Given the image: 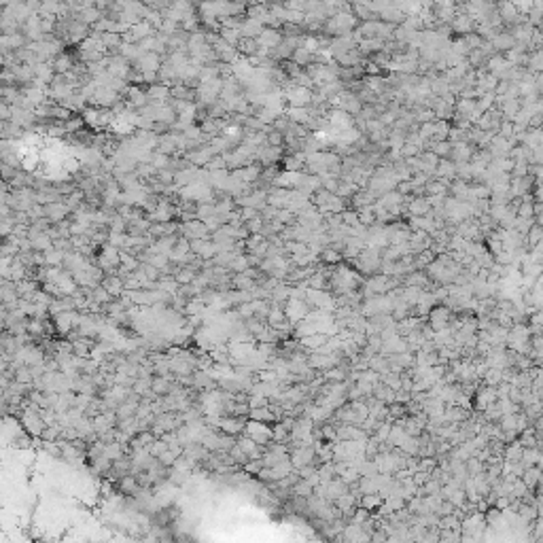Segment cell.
Instances as JSON below:
<instances>
[{
    "instance_id": "7a4b0ae2",
    "label": "cell",
    "mask_w": 543,
    "mask_h": 543,
    "mask_svg": "<svg viewBox=\"0 0 543 543\" xmlns=\"http://www.w3.org/2000/svg\"><path fill=\"white\" fill-rule=\"evenodd\" d=\"M327 119H329V125L331 130L335 132H346V130H352L355 127V117L352 115H348L346 111H338V108H331L327 113Z\"/></svg>"
},
{
    "instance_id": "44dd1931",
    "label": "cell",
    "mask_w": 543,
    "mask_h": 543,
    "mask_svg": "<svg viewBox=\"0 0 543 543\" xmlns=\"http://www.w3.org/2000/svg\"><path fill=\"white\" fill-rule=\"evenodd\" d=\"M543 240V227L541 225H533V229L528 231L526 234V247H528V251H533L535 247H539V242Z\"/></svg>"
},
{
    "instance_id": "603a6c76",
    "label": "cell",
    "mask_w": 543,
    "mask_h": 543,
    "mask_svg": "<svg viewBox=\"0 0 543 543\" xmlns=\"http://www.w3.org/2000/svg\"><path fill=\"white\" fill-rule=\"evenodd\" d=\"M64 259H66V253H62L60 249H49L47 253H45V263H49V265H53V267H58L60 263H64Z\"/></svg>"
},
{
    "instance_id": "cb8c5ba5",
    "label": "cell",
    "mask_w": 543,
    "mask_h": 543,
    "mask_svg": "<svg viewBox=\"0 0 543 543\" xmlns=\"http://www.w3.org/2000/svg\"><path fill=\"white\" fill-rule=\"evenodd\" d=\"M251 418H255V422H272L274 420V414H272V408H257L251 410Z\"/></svg>"
},
{
    "instance_id": "277c9868",
    "label": "cell",
    "mask_w": 543,
    "mask_h": 543,
    "mask_svg": "<svg viewBox=\"0 0 543 543\" xmlns=\"http://www.w3.org/2000/svg\"><path fill=\"white\" fill-rule=\"evenodd\" d=\"M429 322H431V329L433 331H446L450 327V322H452V312H450V308L446 306H437L433 308L431 312H429Z\"/></svg>"
},
{
    "instance_id": "5b68a950",
    "label": "cell",
    "mask_w": 543,
    "mask_h": 543,
    "mask_svg": "<svg viewBox=\"0 0 543 543\" xmlns=\"http://www.w3.org/2000/svg\"><path fill=\"white\" fill-rule=\"evenodd\" d=\"M244 433H247V437L255 439L259 446H265L269 439H274V431L267 429L263 422H247V429H244Z\"/></svg>"
},
{
    "instance_id": "83f0119b",
    "label": "cell",
    "mask_w": 543,
    "mask_h": 543,
    "mask_svg": "<svg viewBox=\"0 0 543 543\" xmlns=\"http://www.w3.org/2000/svg\"><path fill=\"white\" fill-rule=\"evenodd\" d=\"M528 174H531V164H528V161H515L511 178H520V176H528Z\"/></svg>"
},
{
    "instance_id": "9a60e30c",
    "label": "cell",
    "mask_w": 543,
    "mask_h": 543,
    "mask_svg": "<svg viewBox=\"0 0 543 543\" xmlns=\"http://www.w3.org/2000/svg\"><path fill=\"white\" fill-rule=\"evenodd\" d=\"M219 426H221V431H223L225 435H231V437H234L236 433H240V431H244V429H247V424H244V420H242V418H238V416H231V418H221V420H219Z\"/></svg>"
},
{
    "instance_id": "3957f363",
    "label": "cell",
    "mask_w": 543,
    "mask_h": 543,
    "mask_svg": "<svg viewBox=\"0 0 543 543\" xmlns=\"http://www.w3.org/2000/svg\"><path fill=\"white\" fill-rule=\"evenodd\" d=\"M312 98H314L312 89L302 87V85H297L287 92V100L291 102V108H306L308 104H312Z\"/></svg>"
},
{
    "instance_id": "7402d4cb",
    "label": "cell",
    "mask_w": 543,
    "mask_h": 543,
    "mask_svg": "<svg viewBox=\"0 0 543 543\" xmlns=\"http://www.w3.org/2000/svg\"><path fill=\"white\" fill-rule=\"evenodd\" d=\"M238 49L242 51V53H247V56H251L253 58V53L257 56L259 53V41H257V38H242V41L238 43Z\"/></svg>"
},
{
    "instance_id": "52a82bcc",
    "label": "cell",
    "mask_w": 543,
    "mask_h": 543,
    "mask_svg": "<svg viewBox=\"0 0 543 543\" xmlns=\"http://www.w3.org/2000/svg\"><path fill=\"white\" fill-rule=\"evenodd\" d=\"M312 458H316V450L312 446H300V448H295L291 452V463H293V467L297 469H304V467H310L312 465Z\"/></svg>"
},
{
    "instance_id": "f546056e",
    "label": "cell",
    "mask_w": 543,
    "mask_h": 543,
    "mask_svg": "<svg viewBox=\"0 0 543 543\" xmlns=\"http://www.w3.org/2000/svg\"><path fill=\"white\" fill-rule=\"evenodd\" d=\"M342 219H344V225H348V227H359L361 225L357 210H344L342 212Z\"/></svg>"
},
{
    "instance_id": "e575fe53",
    "label": "cell",
    "mask_w": 543,
    "mask_h": 543,
    "mask_svg": "<svg viewBox=\"0 0 543 543\" xmlns=\"http://www.w3.org/2000/svg\"><path fill=\"white\" fill-rule=\"evenodd\" d=\"M533 200H535V204H543V183H535V187H533Z\"/></svg>"
},
{
    "instance_id": "7c38bea8",
    "label": "cell",
    "mask_w": 543,
    "mask_h": 543,
    "mask_svg": "<svg viewBox=\"0 0 543 543\" xmlns=\"http://www.w3.org/2000/svg\"><path fill=\"white\" fill-rule=\"evenodd\" d=\"M263 30H265V25L259 19H253V17L244 19L242 21V28H240L242 38H259L263 34Z\"/></svg>"
},
{
    "instance_id": "6da1fadb",
    "label": "cell",
    "mask_w": 543,
    "mask_h": 543,
    "mask_svg": "<svg viewBox=\"0 0 543 543\" xmlns=\"http://www.w3.org/2000/svg\"><path fill=\"white\" fill-rule=\"evenodd\" d=\"M355 25H357V17L352 15V13H333V17H329L325 21V30L338 38V36L352 34Z\"/></svg>"
},
{
    "instance_id": "836d02e7",
    "label": "cell",
    "mask_w": 543,
    "mask_h": 543,
    "mask_svg": "<svg viewBox=\"0 0 543 543\" xmlns=\"http://www.w3.org/2000/svg\"><path fill=\"white\" fill-rule=\"evenodd\" d=\"M376 505H380V497H376V495H365L363 497V509H371Z\"/></svg>"
},
{
    "instance_id": "ac0fdd59",
    "label": "cell",
    "mask_w": 543,
    "mask_h": 543,
    "mask_svg": "<svg viewBox=\"0 0 543 543\" xmlns=\"http://www.w3.org/2000/svg\"><path fill=\"white\" fill-rule=\"evenodd\" d=\"M526 70L531 72V74H541L543 72V49L528 53V66H526Z\"/></svg>"
},
{
    "instance_id": "4fadbf2b",
    "label": "cell",
    "mask_w": 543,
    "mask_h": 543,
    "mask_svg": "<svg viewBox=\"0 0 543 543\" xmlns=\"http://www.w3.org/2000/svg\"><path fill=\"white\" fill-rule=\"evenodd\" d=\"M493 47L497 53H507V51H511L515 47V41H513V36L509 30H503L499 32L495 38H493Z\"/></svg>"
},
{
    "instance_id": "9c48e42d",
    "label": "cell",
    "mask_w": 543,
    "mask_h": 543,
    "mask_svg": "<svg viewBox=\"0 0 543 543\" xmlns=\"http://www.w3.org/2000/svg\"><path fill=\"white\" fill-rule=\"evenodd\" d=\"M159 64H161V60H159V56L157 53H142L140 56V60L136 62V70H140V72H145V74H151V72H155L157 74L159 72Z\"/></svg>"
},
{
    "instance_id": "d590c367",
    "label": "cell",
    "mask_w": 543,
    "mask_h": 543,
    "mask_svg": "<svg viewBox=\"0 0 543 543\" xmlns=\"http://www.w3.org/2000/svg\"><path fill=\"white\" fill-rule=\"evenodd\" d=\"M157 178L161 180V183H172V180H174V172H170V170H159L157 172Z\"/></svg>"
},
{
    "instance_id": "8992f818",
    "label": "cell",
    "mask_w": 543,
    "mask_h": 543,
    "mask_svg": "<svg viewBox=\"0 0 543 543\" xmlns=\"http://www.w3.org/2000/svg\"><path fill=\"white\" fill-rule=\"evenodd\" d=\"M535 183H537V178H535L533 174L520 176V178H511L509 191H511V196H513V198H524V196H528V193H533Z\"/></svg>"
},
{
    "instance_id": "30bf717a",
    "label": "cell",
    "mask_w": 543,
    "mask_h": 543,
    "mask_svg": "<svg viewBox=\"0 0 543 543\" xmlns=\"http://www.w3.org/2000/svg\"><path fill=\"white\" fill-rule=\"evenodd\" d=\"M431 204H429V200H426L424 196L422 198H416L414 196L412 200H410V204H408V214L410 216H429L431 214Z\"/></svg>"
},
{
    "instance_id": "5bb4252c",
    "label": "cell",
    "mask_w": 543,
    "mask_h": 543,
    "mask_svg": "<svg viewBox=\"0 0 543 543\" xmlns=\"http://www.w3.org/2000/svg\"><path fill=\"white\" fill-rule=\"evenodd\" d=\"M435 178L439 180H456V164L450 159H439L437 170H435Z\"/></svg>"
},
{
    "instance_id": "2e32d148",
    "label": "cell",
    "mask_w": 543,
    "mask_h": 543,
    "mask_svg": "<svg viewBox=\"0 0 543 543\" xmlns=\"http://www.w3.org/2000/svg\"><path fill=\"white\" fill-rule=\"evenodd\" d=\"M497 397H499V393H497V389H493V386H488V389H482L480 393L475 395V405H477V410H486V408H490V405H493V403L497 401Z\"/></svg>"
},
{
    "instance_id": "4316f807",
    "label": "cell",
    "mask_w": 543,
    "mask_h": 543,
    "mask_svg": "<svg viewBox=\"0 0 543 543\" xmlns=\"http://www.w3.org/2000/svg\"><path fill=\"white\" fill-rule=\"evenodd\" d=\"M151 391H153V393H157V395L170 393V378H157V380H153Z\"/></svg>"
},
{
    "instance_id": "d6986e66",
    "label": "cell",
    "mask_w": 543,
    "mask_h": 543,
    "mask_svg": "<svg viewBox=\"0 0 543 543\" xmlns=\"http://www.w3.org/2000/svg\"><path fill=\"white\" fill-rule=\"evenodd\" d=\"M102 287H104V289L115 297V295H121V293H123V289H125V280H121V278H117V276H111V278H106L104 282H102Z\"/></svg>"
},
{
    "instance_id": "4dcf8cb0",
    "label": "cell",
    "mask_w": 543,
    "mask_h": 543,
    "mask_svg": "<svg viewBox=\"0 0 543 543\" xmlns=\"http://www.w3.org/2000/svg\"><path fill=\"white\" fill-rule=\"evenodd\" d=\"M261 229H263V219L257 214L255 219L249 221V231H253V234H261Z\"/></svg>"
},
{
    "instance_id": "d6a6232c",
    "label": "cell",
    "mask_w": 543,
    "mask_h": 543,
    "mask_svg": "<svg viewBox=\"0 0 543 543\" xmlns=\"http://www.w3.org/2000/svg\"><path fill=\"white\" fill-rule=\"evenodd\" d=\"M295 216H297V214H293L291 210H278L276 221L282 223V225H287V223H293V219H295Z\"/></svg>"
},
{
    "instance_id": "484cf974",
    "label": "cell",
    "mask_w": 543,
    "mask_h": 543,
    "mask_svg": "<svg viewBox=\"0 0 543 543\" xmlns=\"http://www.w3.org/2000/svg\"><path fill=\"white\" fill-rule=\"evenodd\" d=\"M72 68V60L68 56H58L53 60V70H58L60 74H68Z\"/></svg>"
},
{
    "instance_id": "d4e9b609",
    "label": "cell",
    "mask_w": 543,
    "mask_h": 543,
    "mask_svg": "<svg viewBox=\"0 0 543 543\" xmlns=\"http://www.w3.org/2000/svg\"><path fill=\"white\" fill-rule=\"evenodd\" d=\"M320 261L325 263V265H338V263L342 261V255H340L338 251H335V249L329 247V249H325V251L320 253Z\"/></svg>"
},
{
    "instance_id": "ffe728a7",
    "label": "cell",
    "mask_w": 543,
    "mask_h": 543,
    "mask_svg": "<svg viewBox=\"0 0 543 543\" xmlns=\"http://www.w3.org/2000/svg\"><path fill=\"white\" fill-rule=\"evenodd\" d=\"M433 261H435V253L431 249L429 251H422L418 255H414V267H416V272L422 269V267H429Z\"/></svg>"
},
{
    "instance_id": "e0dca14e",
    "label": "cell",
    "mask_w": 543,
    "mask_h": 543,
    "mask_svg": "<svg viewBox=\"0 0 543 543\" xmlns=\"http://www.w3.org/2000/svg\"><path fill=\"white\" fill-rule=\"evenodd\" d=\"M287 115L289 121L295 125H310V121H312V115H310L308 108H289Z\"/></svg>"
},
{
    "instance_id": "ba28073f",
    "label": "cell",
    "mask_w": 543,
    "mask_h": 543,
    "mask_svg": "<svg viewBox=\"0 0 543 543\" xmlns=\"http://www.w3.org/2000/svg\"><path fill=\"white\" fill-rule=\"evenodd\" d=\"M450 28L454 30V32H458V34H463V36L473 34V32H475V19H473V17H469L467 13L458 11V13H456V17L452 19Z\"/></svg>"
},
{
    "instance_id": "1f68e13d",
    "label": "cell",
    "mask_w": 543,
    "mask_h": 543,
    "mask_svg": "<svg viewBox=\"0 0 543 543\" xmlns=\"http://www.w3.org/2000/svg\"><path fill=\"white\" fill-rule=\"evenodd\" d=\"M284 134L282 132H276V130H272V134L267 136V145L269 147H280L282 142H284V138H282Z\"/></svg>"
},
{
    "instance_id": "8fae6325",
    "label": "cell",
    "mask_w": 543,
    "mask_h": 543,
    "mask_svg": "<svg viewBox=\"0 0 543 543\" xmlns=\"http://www.w3.org/2000/svg\"><path fill=\"white\" fill-rule=\"evenodd\" d=\"M257 41H259V47H263V49H276V47H280V43L284 41V36L278 32V30H274V28H265L263 30V34L257 38Z\"/></svg>"
},
{
    "instance_id": "f1b7e54d",
    "label": "cell",
    "mask_w": 543,
    "mask_h": 543,
    "mask_svg": "<svg viewBox=\"0 0 543 543\" xmlns=\"http://www.w3.org/2000/svg\"><path fill=\"white\" fill-rule=\"evenodd\" d=\"M513 134H515V123L503 119V123H501V127H499V136L507 138V140H513Z\"/></svg>"
},
{
    "instance_id": "8d00e7d4",
    "label": "cell",
    "mask_w": 543,
    "mask_h": 543,
    "mask_svg": "<svg viewBox=\"0 0 543 543\" xmlns=\"http://www.w3.org/2000/svg\"><path fill=\"white\" fill-rule=\"evenodd\" d=\"M535 221H537V225H541V227H543V212L535 216Z\"/></svg>"
}]
</instances>
